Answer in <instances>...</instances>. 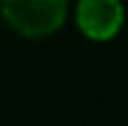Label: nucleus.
Returning <instances> with one entry per match:
<instances>
[{"instance_id": "nucleus-1", "label": "nucleus", "mask_w": 128, "mask_h": 126, "mask_svg": "<svg viewBox=\"0 0 128 126\" xmlns=\"http://www.w3.org/2000/svg\"><path fill=\"white\" fill-rule=\"evenodd\" d=\"M0 7L14 31L31 38L57 31L66 17V0H0Z\"/></svg>"}, {"instance_id": "nucleus-2", "label": "nucleus", "mask_w": 128, "mask_h": 126, "mask_svg": "<svg viewBox=\"0 0 128 126\" xmlns=\"http://www.w3.org/2000/svg\"><path fill=\"white\" fill-rule=\"evenodd\" d=\"M78 29L92 41H107L116 36L124 24L121 0H81L76 7Z\"/></svg>"}]
</instances>
